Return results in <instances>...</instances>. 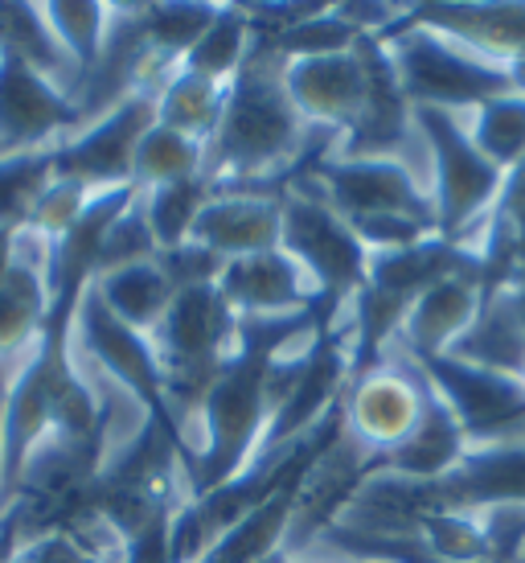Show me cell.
I'll return each mask as SVG.
<instances>
[{"label": "cell", "instance_id": "cell-21", "mask_svg": "<svg viewBox=\"0 0 525 563\" xmlns=\"http://www.w3.org/2000/svg\"><path fill=\"white\" fill-rule=\"evenodd\" d=\"M115 9L120 4H99V0H49V4H42L49 33L58 37L66 58L82 70V82L108 49L111 30H115Z\"/></svg>", "mask_w": 525, "mask_h": 563}, {"label": "cell", "instance_id": "cell-7", "mask_svg": "<svg viewBox=\"0 0 525 563\" xmlns=\"http://www.w3.org/2000/svg\"><path fill=\"white\" fill-rule=\"evenodd\" d=\"M156 124V95L136 91L115 103L108 115L75 128L54 148V173L75 177L91 189H124L132 186V161L144 132Z\"/></svg>", "mask_w": 525, "mask_h": 563}, {"label": "cell", "instance_id": "cell-18", "mask_svg": "<svg viewBox=\"0 0 525 563\" xmlns=\"http://www.w3.org/2000/svg\"><path fill=\"white\" fill-rule=\"evenodd\" d=\"M205 161H210V144L193 141L186 132H172L165 124H153L136 144L132 186L160 189L181 186V181H205Z\"/></svg>", "mask_w": 525, "mask_h": 563}, {"label": "cell", "instance_id": "cell-19", "mask_svg": "<svg viewBox=\"0 0 525 563\" xmlns=\"http://www.w3.org/2000/svg\"><path fill=\"white\" fill-rule=\"evenodd\" d=\"M460 115L468 141L477 144V153L501 173L525 161V95L505 91L484 99L477 108L456 111Z\"/></svg>", "mask_w": 525, "mask_h": 563}, {"label": "cell", "instance_id": "cell-15", "mask_svg": "<svg viewBox=\"0 0 525 563\" xmlns=\"http://www.w3.org/2000/svg\"><path fill=\"white\" fill-rule=\"evenodd\" d=\"M304 470H309V465H304ZM295 482H300V473L288 477L279 489H271L259 506H250L247 515L238 518L231 531L210 548V555H205L201 563H279V560H288Z\"/></svg>", "mask_w": 525, "mask_h": 563}, {"label": "cell", "instance_id": "cell-24", "mask_svg": "<svg viewBox=\"0 0 525 563\" xmlns=\"http://www.w3.org/2000/svg\"><path fill=\"white\" fill-rule=\"evenodd\" d=\"M217 9L222 4H144V42L160 58L181 63L201 33L214 25Z\"/></svg>", "mask_w": 525, "mask_h": 563}, {"label": "cell", "instance_id": "cell-9", "mask_svg": "<svg viewBox=\"0 0 525 563\" xmlns=\"http://www.w3.org/2000/svg\"><path fill=\"white\" fill-rule=\"evenodd\" d=\"M217 292L243 325H279L309 317V305L321 292L309 272L295 264L283 247L259 251L247 260H234L217 276Z\"/></svg>", "mask_w": 525, "mask_h": 563}, {"label": "cell", "instance_id": "cell-12", "mask_svg": "<svg viewBox=\"0 0 525 563\" xmlns=\"http://www.w3.org/2000/svg\"><path fill=\"white\" fill-rule=\"evenodd\" d=\"M484 292H489L484 264H463L439 276L406 305L394 342L415 358H448L477 321Z\"/></svg>", "mask_w": 525, "mask_h": 563}, {"label": "cell", "instance_id": "cell-23", "mask_svg": "<svg viewBox=\"0 0 525 563\" xmlns=\"http://www.w3.org/2000/svg\"><path fill=\"white\" fill-rule=\"evenodd\" d=\"M139 198H144V214H148V227H153L156 251H172L189 243V235H193V222H198L201 206L210 198V181L139 189Z\"/></svg>", "mask_w": 525, "mask_h": 563}, {"label": "cell", "instance_id": "cell-14", "mask_svg": "<svg viewBox=\"0 0 525 563\" xmlns=\"http://www.w3.org/2000/svg\"><path fill=\"white\" fill-rule=\"evenodd\" d=\"M91 292L103 300V309L111 317H120L127 329H136L144 338H153L156 325L165 321L177 284L169 280V272L156 260H136V264H120L108 272H94Z\"/></svg>", "mask_w": 525, "mask_h": 563}, {"label": "cell", "instance_id": "cell-6", "mask_svg": "<svg viewBox=\"0 0 525 563\" xmlns=\"http://www.w3.org/2000/svg\"><path fill=\"white\" fill-rule=\"evenodd\" d=\"M283 87L295 111L304 115V124L345 136L370 108V42L361 37L349 49L283 58Z\"/></svg>", "mask_w": 525, "mask_h": 563}, {"label": "cell", "instance_id": "cell-1", "mask_svg": "<svg viewBox=\"0 0 525 563\" xmlns=\"http://www.w3.org/2000/svg\"><path fill=\"white\" fill-rule=\"evenodd\" d=\"M340 148L337 132L309 128L283 87V54L255 46L250 63L226 91V108L210 141V189H288Z\"/></svg>", "mask_w": 525, "mask_h": 563}, {"label": "cell", "instance_id": "cell-28", "mask_svg": "<svg viewBox=\"0 0 525 563\" xmlns=\"http://www.w3.org/2000/svg\"><path fill=\"white\" fill-rule=\"evenodd\" d=\"M468 563H493V560H489V555H484V560H468Z\"/></svg>", "mask_w": 525, "mask_h": 563}, {"label": "cell", "instance_id": "cell-32", "mask_svg": "<svg viewBox=\"0 0 525 563\" xmlns=\"http://www.w3.org/2000/svg\"><path fill=\"white\" fill-rule=\"evenodd\" d=\"M0 157H4V148H0Z\"/></svg>", "mask_w": 525, "mask_h": 563}, {"label": "cell", "instance_id": "cell-26", "mask_svg": "<svg viewBox=\"0 0 525 563\" xmlns=\"http://www.w3.org/2000/svg\"><path fill=\"white\" fill-rule=\"evenodd\" d=\"M517 210H525V161H522V165H513V169L505 173L496 219H501V214H517Z\"/></svg>", "mask_w": 525, "mask_h": 563}, {"label": "cell", "instance_id": "cell-8", "mask_svg": "<svg viewBox=\"0 0 525 563\" xmlns=\"http://www.w3.org/2000/svg\"><path fill=\"white\" fill-rule=\"evenodd\" d=\"M304 181L321 189L328 206L345 219H370V214H418L432 219V198L415 186V177L402 169L394 157H345L333 153L309 173ZM439 231V227H435Z\"/></svg>", "mask_w": 525, "mask_h": 563}, {"label": "cell", "instance_id": "cell-29", "mask_svg": "<svg viewBox=\"0 0 525 563\" xmlns=\"http://www.w3.org/2000/svg\"><path fill=\"white\" fill-rule=\"evenodd\" d=\"M513 563H525V548H522V555H517V560H513Z\"/></svg>", "mask_w": 525, "mask_h": 563}, {"label": "cell", "instance_id": "cell-22", "mask_svg": "<svg viewBox=\"0 0 525 563\" xmlns=\"http://www.w3.org/2000/svg\"><path fill=\"white\" fill-rule=\"evenodd\" d=\"M54 177H58L54 173V148L4 153L0 157V231L25 227Z\"/></svg>", "mask_w": 525, "mask_h": 563}, {"label": "cell", "instance_id": "cell-16", "mask_svg": "<svg viewBox=\"0 0 525 563\" xmlns=\"http://www.w3.org/2000/svg\"><path fill=\"white\" fill-rule=\"evenodd\" d=\"M448 506H493L525 501V444L468 449L463 461L439 482Z\"/></svg>", "mask_w": 525, "mask_h": 563}, {"label": "cell", "instance_id": "cell-2", "mask_svg": "<svg viewBox=\"0 0 525 563\" xmlns=\"http://www.w3.org/2000/svg\"><path fill=\"white\" fill-rule=\"evenodd\" d=\"M382 49L411 108L468 111L493 95L513 91L505 63L496 54L435 30L418 16H406L399 30L387 33Z\"/></svg>", "mask_w": 525, "mask_h": 563}, {"label": "cell", "instance_id": "cell-4", "mask_svg": "<svg viewBox=\"0 0 525 563\" xmlns=\"http://www.w3.org/2000/svg\"><path fill=\"white\" fill-rule=\"evenodd\" d=\"M283 251L309 272L321 297H340L345 305L366 288L370 251L361 247L354 222L337 214L321 189L292 177L283 189Z\"/></svg>", "mask_w": 525, "mask_h": 563}, {"label": "cell", "instance_id": "cell-11", "mask_svg": "<svg viewBox=\"0 0 525 563\" xmlns=\"http://www.w3.org/2000/svg\"><path fill=\"white\" fill-rule=\"evenodd\" d=\"M189 243L222 264L283 247V189H210Z\"/></svg>", "mask_w": 525, "mask_h": 563}, {"label": "cell", "instance_id": "cell-27", "mask_svg": "<svg viewBox=\"0 0 525 563\" xmlns=\"http://www.w3.org/2000/svg\"><path fill=\"white\" fill-rule=\"evenodd\" d=\"M25 362V358H21ZM21 362H0V489H4V404H9V387H13V375Z\"/></svg>", "mask_w": 525, "mask_h": 563}, {"label": "cell", "instance_id": "cell-31", "mask_svg": "<svg viewBox=\"0 0 525 563\" xmlns=\"http://www.w3.org/2000/svg\"><path fill=\"white\" fill-rule=\"evenodd\" d=\"M522 383H525V371H522Z\"/></svg>", "mask_w": 525, "mask_h": 563}, {"label": "cell", "instance_id": "cell-30", "mask_svg": "<svg viewBox=\"0 0 525 563\" xmlns=\"http://www.w3.org/2000/svg\"><path fill=\"white\" fill-rule=\"evenodd\" d=\"M0 63H4V49H0Z\"/></svg>", "mask_w": 525, "mask_h": 563}, {"label": "cell", "instance_id": "cell-13", "mask_svg": "<svg viewBox=\"0 0 525 563\" xmlns=\"http://www.w3.org/2000/svg\"><path fill=\"white\" fill-rule=\"evenodd\" d=\"M448 358H460L468 366H484L496 375L522 378L525 371V309L510 280H493L484 292L472 329L460 338V345Z\"/></svg>", "mask_w": 525, "mask_h": 563}, {"label": "cell", "instance_id": "cell-25", "mask_svg": "<svg viewBox=\"0 0 525 563\" xmlns=\"http://www.w3.org/2000/svg\"><path fill=\"white\" fill-rule=\"evenodd\" d=\"M156 255L160 251H156L153 227H148V214H144V198H139V189H132V198L120 206V214L103 231V243H99V255H94V272L136 264V260H156Z\"/></svg>", "mask_w": 525, "mask_h": 563}, {"label": "cell", "instance_id": "cell-20", "mask_svg": "<svg viewBox=\"0 0 525 563\" xmlns=\"http://www.w3.org/2000/svg\"><path fill=\"white\" fill-rule=\"evenodd\" d=\"M255 46H259V37H255V25H250L247 9H243V4H222L214 16V25L201 33L198 46L181 58V66L193 70V75H205V79L231 87V82L238 79V70L250 63Z\"/></svg>", "mask_w": 525, "mask_h": 563}, {"label": "cell", "instance_id": "cell-5", "mask_svg": "<svg viewBox=\"0 0 525 563\" xmlns=\"http://www.w3.org/2000/svg\"><path fill=\"white\" fill-rule=\"evenodd\" d=\"M415 358V354H411ZM435 395L448 404L468 449L525 444V383L460 358H415Z\"/></svg>", "mask_w": 525, "mask_h": 563}, {"label": "cell", "instance_id": "cell-3", "mask_svg": "<svg viewBox=\"0 0 525 563\" xmlns=\"http://www.w3.org/2000/svg\"><path fill=\"white\" fill-rule=\"evenodd\" d=\"M432 399V383L406 350L390 338L361 371L349 375L340 395V428L387 461L415 437Z\"/></svg>", "mask_w": 525, "mask_h": 563}, {"label": "cell", "instance_id": "cell-17", "mask_svg": "<svg viewBox=\"0 0 525 563\" xmlns=\"http://www.w3.org/2000/svg\"><path fill=\"white\" fill-rule=\"evenodd\" d=\"M226 91H231L226 82H214L177 66L169 82L156 91V124L210 144L217 132V120H222V108H226Z\"/></svg>", "mask_w": 525, "mask_h": 563}, {"label": "cell", "instance_id": "cell-10", "mask_svg": "<svg viewBox=\"0 0 525 563\" xmlns=\"http://www.w3.org/2000/svg\"><path fill=\"white\" fill-rule=\"evenodd\" d=\"M75 128V99L58 82H49L42 70L4 54V63H0V148L4 153L58 148Z\"/></svg>", "mask_w": 525, "mask_h": 563}]
</instances>
